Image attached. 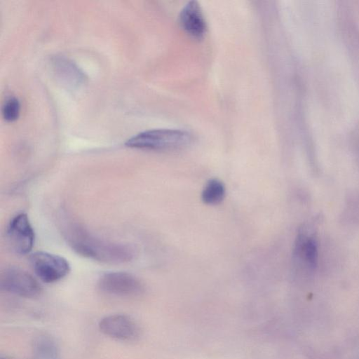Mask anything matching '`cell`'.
<instances>
[{
    "instance_id": "1",
    "label": "cell",
    "mask_w": 359,
    "mask_h": 359,
    "mask_svg": "<svg viewBox=\"0 0 359 359\" xmlns=\"http://www.w3.org/2000/svg\"><path fill=\"white\" fill-rule=\"evenodd\" d=\"M62 229L69 247L83 257L102 263L119 264L130 262L135 255L131 245L98 238L76 223L65 222Z\"/></svg>"
},
{
    "instance_id": "2",
    "label": "cell",
    "mask_w": 359,
    "mask_h": 359,
    "mask_svg": "<svg viewBox=\"0 0 359 359\" xmlns=\"http://www.w3.org/2000/svg\"><path fill=\"white\" fill-rule=\"evenodd\" d=\"M191 141V135L181 129L158 128L145 130L126 142L128 147L149 150H173L182 149Z\"/></svg>"
},
{
    "instance_id": "3",
    "label": "cell",
    "mask_w": 359,
    "mask_h": 359,
    "mask_svg": "<svg viewBox=\"0 0 359 359\" xmlns=\"http://www.w3.org/2000/svg\"><path fill=\"white\" fill-rule=\"evenodd\" d=\"M29 262L37 277L46 283L57 282L70 271L69 263L65 257L48 252L32 253Z\"/></svg>"
},
{
    "instance_id": "4",
    "label": "cell",
    "mask_w": 359,
    "mask_h": 359,
    "mask_svg": "<svg viewBox=\"0 0 359 359\" xmlns=\"http://www.w3.org/2000/svg\"><path fill=\"white\" fill-rule=\"evenodd\" d=\"M1 288L11 294L25 297H36L42 288L37 280L26 271L10 267L2 271L0 277Z\"/></svg>"
},
{
    "instance_id": "5",
    "label": "cell",
    "mask_w": 359,
    "mask_h": 359,
    "mask_svg": "<svg viewBox=\"0 0 359 359\" xmlns=\"http://www.w3.org/2000/svg\"><path fill=\"white\" fill-rule=\"evenodd\" d=\"M98 287L106 294L123 297L140 295L144 291V286L137 277L122 271L109 272L102 276Z\"/></svg>"
},
{
    "instance_id": "6",
    "label": "cell",
    "mask_w": 359,
    "mask_h": 359,
    "mask_svg": "<svg viewBox=\"0 0 359 359\" xmlns=\"http://www.w3.org/2000/svg\"><path fill=\"white\" fill-rule=\"evenodd\" d=\"M7 236L13 250L19 255L29 253L34 245L35 233L27 215H15L7 228Z\"/></svg>"
},
{
    "instance_id": "7",
    "label": "cell",
    "mask_w": 359,
    "mask_h": 359,
    "mask_svg": "<svg viewBox=\"0 0 359 359\" xmlns=\"http://www.w3.org/2000/svg\"><path fill=\"white\" fill-rule=\"evenodd\" d=\"M99 328L105 335L120 341H134L140 334L137 323L126 314L105 316L100 321Z\"/></svg>"
},
{
    "instance_id": "8",
    "label": "cell",
    "mask_w": 359,
    "mask_h": 359,
    "mask_svg": "<svg viewBox=\"0 0 359 359\" xmlns=\"http://www.w3.org/2000/svg\"><path fill=\"white\" fill-rule=\"evenodd\" d=\"M179 22L182 29L195 39H201L206 34V21L200 5L196 1L187 2L182 8Z\"/></svg>"
},
{
    "instance_id": "9",
    "label": "cell",
    "mask_w": 359,
    "mask_h": 359,
    "mask_svg": "<svg viewBox=\"0 0 359 359\" xmlns=\"http://www.w3.org/2000/svg\"><path fill=\"white\" fill-rule=\"evenodd\" d=\"M52 65L56 76L67 87L76 88L85 83V74L68 58L55 57L52 60Z\"/></svg>"
},
{
    "instance_id": "10",
    "label": "cell",
    "mask_w": 359,
    "mask_h": 359,
    "mask_svg": "<svg viewBox=\"0 0 359 359\" xmlns=\"http://www.w3.org/2000/svg\"><path fill=\"white\" fill-rule=\"evenodd\" d=\"M294 255L309 269L313 270L318 263V249L314 238L299 233L295 243Z\"/></svg>"
},
{
    "instance_id": "11",
    "label": "cell",
    "mask_w": 359,
    "mask_h": 359,
    "mask_svg": "<svg viewBox=\"0 0 359 359\" xmlns=\"http://www.w3.org/2000/svg\"><path fill=\"white\" fill-rule=\"evenodd\" d=\"M225 194L226 189L223 182L214 178L205 184L201 194V198L207 205H217L223 201Z\"/></svg>"
},
{
    "instance_id": "12",
    "label": "cell",
    "mask_w": 359,
    "mask_h": 359,
    "mask_svg": "<svg viewBox=\"0 0 359 359\" xmlns=\"http://www.w3.org/2000/svg\"><path fill=\"white\" fill-rule=\"evenodd\" d=\"M34 353L36 359H60L55 342L46 336L40 337L35 341Z\"/></svg>"
},
{
    "instance_id": "13",
    "label": "cell",
    "mask_w": 359,
    "mask_h": 359,
    "mask_svg": "<svg viewBox=\"0 0 359 359\" xmlns=\"http://www.w3.org/2000/svg\"><path fill=\"white\" fill-rule=\"evenodd\" d=\"M20 113V104L15 97H8L4 102L1 107V114L4 119L7 122L16 121Z\"/></svg>"
}]
</instances>
